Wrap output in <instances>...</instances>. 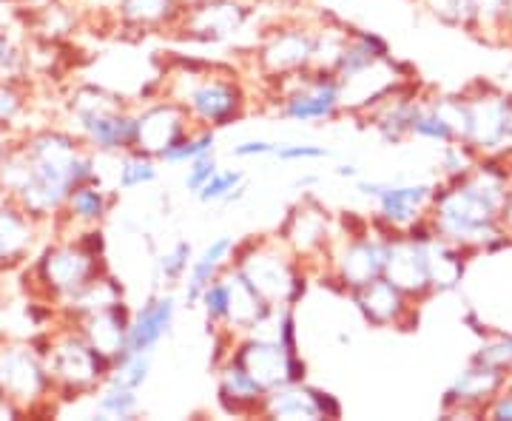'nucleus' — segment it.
I'll use <instances>...</instances> for the list:
<instances>
[{
    "mask_svg": "<svg viewBox=\"0 0 512 421\" xmlns=\"http://www.w3.org/2000/svg\"><path fill=\"white\" fill-rule=\"evenodd\" d=\"M512 197V157H478L476 168L436 183L430 225L436 237L473 254L510 248L504 208Z\"/></svg>",
    "mask_w": 512,
    "mask_h": 421,
    "instance_id": "obj_1",
    "label": "nucleus"
},
{
    "mask_svg": "<svg viewBox=\"0 0 512 421\" xmlns=\"http://www.w3.org/2000/svg\"><path fill=\"white\" fill-rule=\"evenodd\" d=\"M163 80V97L177 100L191 114L194 126L202 129H228L248 111V94L237 74L222 72L214 63L180 57Z\"/></svg>",
    "mask_w": 512,
    "mask_h": 421,
    "instance_id": "obj_2",
    "label": "nucleus"
},
{
    "mask_svg": "<svg viewBox=\"0 0 512 421\" xmlns=\"http://www.w3.org/2000/svg\"><path fill=\"white\" fill-rule=\"evenodd\" d=\"M46 367L55 382L60 402H77L94 396L109 382L114 359L100 353L69 319H57L52 325V348L46 353Z\"/></svg>",
    "mask_w": 512,
    "mask_h": 421,
    "instance_id": "obj_3",
    "label": "nucleus"
},
{
    "mask_svg": "<svg viewBox=\"0 0 512 421\" xmlns=\"http://www.w3.org/2000/svg\"><path fill=\"white\" fill-rule=\"evenodd\" d=\"M109 274L106 259L92 257L74 237H60L49 242L35 259H29V282L37 299L66 305L72 296L89 288L94 279Z\"/></svg>",
    "mask_w": 512,
    "mask_h": 421,
    "instance_id": "obj_4",
    "label": "nucleus"
},
{
    "mask_svg": "<svg viewBox=\"0 0 512 421\" xmlns=\"http://www.w3.org/2000/svg\"><path fill=\"white\" fill-rule=\"evenodd\" d=\"M0 393L18 404L23 416L52 407L57 399L55 382L49 376L46 359L32 348V342L0 333Z\"/></svg>",
    "mask_w": 512,
    "mask_h": 421,
    "instance_id": "obj_5",
    "label": "nucleus"
},
{
    "mask_svg": "<svg viewBox=\"0 0 512 421\" xmlns=\"http://www.w3.org/2000/svg\"><path fill=\"white\" fill-rule=\"evenodd\" d=\"M390 242L393 239L379 237L373 228L362 237H336L330 245L325 271H328V285L336 282V291L345 293L353 288H362L367 282L379 279L387 271V257H390Z\"/></svg>",
    "mask_w": 512,
    "mask_h": 421,
    "instance_id": "obj_6",
    "label": "nucleus"
},
{
    "mask_svg": "<svg viewBox=\"0 0 512 421\" xmlns=\"http://www.w3.org/2000/svg\"><path fill=\"white\" fill-rule=\"evenodd\" d=\"M276 237L282 239L296 257L313 268L316 259H328L330 245L336 239V220H333L328 208L319 202V197L308 191L288 211V217L282 220Z\"/></svg>",
    "mask_w": 512,
    "mask_h": 421,
    "instance_id": "obj_7",
    "label": "nucleus"
},
{
    "mask_svg": "<svg viewBox=\"0 0 512 421\" xmlns=\"http://www.w3.org/2000/svg\"><path fill=\"white\" fill-rule=\"evenodd\" d=\"M356 191L376 202V217L396 231H407L413 222L430 214L436 183H390V180H356Z\"/></svg>",
    "mask_w": 512,
    "mask_h": 421,
    "instance_id": "obj_8",
    "label": "nucleus"
},
{
    "mask_svg": "<svg viewBox=\"0 0 512 421\" xmlns=\"http://www.w3.org/2000/svg\"><path fill=\"white\" fill-rule=\"evenodd\" d=\"M348 299L370 328L416 330L419 325V302H413L387 276H379L362 288H353L348 291Z\"/></svg>",
    "mask_w": 512,
    "mask_h": 421,
    "instance_id": "obj_9",
    "label": "nucleus"
},
{
    "mask_svg": "<svg viewBox=\"0 0 512 421\" xmlns=\"http://www.w3.org/2000/svg\"><path fill=\"white\" fill-rule=\"evenodd\" d=\"M313 37L316 29L313 26H279L274 32H268L265 40L256 46V69L265 80H276V77H288V74L311 69L313 63Z\"/></svg>",
    "mask_w": 512,
    "mask_h": 421,
    "instance_id": "obj_10",
    "label": "nucleus"
},
{
    "mask_svg": "<svg viewBox=\"0 0 512 421\" xmlns=\"http://www.w3.org/2000/svg\"><path fill=\"white\" fill-rule=\"evenodd\" d=\"M69 129L77 131L83 143L97 154L120 157L131 148H137V109L120 106V109L72 114Z\"/></svg>",
    "mask_w": 512,
    "mask_h": 421,
    "instance_id": "obj_11",
    "label": "nucleus"
},
{
    "mask_svg": "<svg viewBox=\"0 0 512 421\" xmlns=\"http://www.w3.org/2000/svg\"><path fill=\"white\" fill-rule=\"evenodd\" d=\"M251 20V6L242 0H202L183 12L174 32L191 43H222L245 29Z\"/></svg>",
    "mask_w": 512,
    "mask_h": 421,
    "instance_id": "obj_12",
    "label": "nucleus"
},
{
    "mask_svg": "<svg viewBox=\"0 0 512 421\" xmlns=\"http://www.w3.org/2000/svg\"><path fill=\"white\" fill-rule=\"evenodd\" d=\"M228 362L242 367L265 393L288 385V376H285L288 350L279 345L276 336H265V333H245V336H237L234 339V348L228 353Z\"/></svg>",
    "mask_w": 512,
    "mask_h": 421,
    "instance_id": "obj_13",
    "label": "nucleus"
},
{
    "mask_svg": "<svg viewBox=\"0 0 512 421\" xmlns=\"http://www.w3.org/2000/svg\"><path fill=\"white\" fill-rule=\"evenodd\" d=\"M512 376H507L504 370H495L490 365L481 362H470L453 379V385L444 390L441 396V413L444 416H481L487 402L493 399L495 393L504 385H510Z\"/></svg>",
    "mask_w": 512,
    "mask_h": 421,
    "instance_id": "obj_14",
    "label": "nucleus"
},
{
    "mask_svg": "<svg viewBox=\"0 0 512 421\" xmlns=\"http://www.w3.org/2000/svg\"><path fill=\"white\" fill-rule=\"evenodd\" d=\"M174 319H177V296L174 293H151L146 305L131 313L126 348L117 356H123V353H151L154 356V350L163 345V339H168V333L174 328Z\"/></svg>",
    "mask_w": 512,
    "mask_h": 421,
    "instance_id": "obj_15",
    "label": "nucleus"
},
{
    "mask_svg": "<svg viewBox=\"0 0 512 421\" xmlns=\"http://www.w3.org/2000/svg\"><path fill=\"white\" fill-rule=\"evenodd\" d=\"M194 126L191 114L171 97L151 100L143 109H137V148L160 157L180 134Z\"/></svg>",
    "mask_w": 512,
    "mask_h": 421,
    "instance_id": "obj_16",
    "label": "nucleus"
},
{
    "mask_svg": "<svg viewBox=\"0 0 512 421\" xmlns=\"http://www.w3.org/2000/svg\"><path fill=\"white\" fill-rule=\"evenodd\" d=\"M430 245V242H427ZM427 245L413 242V239L402 234L390 242V257H387V271L384 276L390 282H396L413 302H427L433 293L430 285V259H427Z\"/></svg>",
    "mask_w": 512,
    "mask_h": 421,
    "instance_id": "obj_17",
    "label": "nucleus"
},
{
    "mask_svg": "<svg viewBox=\"0 0 512 421\" xmlns=\"http://www.w3.org/2000/svg\"><path fill=\"white\" fill-rule=\"evenodd\" d=\"M40 228V222L0 191V271H15L32 259Z\"/></svg>",
    "mask_w": 512,
    "mask_h": 421,
    "instance_id": "obj_18",
    "label": "nucleus"
},
{
    "mask_svg": "<svg viewBox=\"0 0 512 421\" xmlns=\"http://www.w3.org/2000/svg\"><path fill=\"white\" fill-rule=\"evenodd\" d=\"M120 191H106L100 183L77 185L72 194L66 197L63 211L57 214V234L60 237H72L74 228H92V225H103L109 220L111 208L117 202Z\"/></svg>",
    "mask_w": 512,
    "mask_h": 421,
    "instance_id": "obj_19",
    "label": "nucleus"
},
{
    "mask_svg": "<svg viewBox=\"0 0 512 421\" xmlns=\"http://www.w3.org/2000/svg\"><path fill=\"white\" fill-rule=\"evenodd\" d=\"M180 0H117V20L131 32H174L183 20Z\"/></svg>",
    "mask_w": 512,
    "mask_h": 421,
    "instance_id": "obj_20",
    "label": "nucleus"
},
{
    "mask_svg": "<svg viewBox=\"0 0 512 421\" xmlns=\"http://www.w3.org/2000/svg\"><path fill=\"white\" fill-rule=\"evenodd\" d=\"M217 402L228 413V416H259L262 413V402H265V390L256 385L254 379L237 367L234 362H222L217 367Z\"/></svg>",
    "mask_w": 512,
    "mask_h": 421,
    "instance_id": "obj_21",
    "label": "nucleus"
},
{
    "mask_svg": "<svg viewBox=\"0 0 512 421\" xmlns=\"http://www.w3.org/2000/svg\"><path fill=\"white\" fill-rule=\"evenodd\" d=\"M131 313L134 311L128 308L126 299H120V302H114L106 311H97L92 313V316L77 319L74 325H77V330L92 342L94 348L114 359L120 350L126 348V333L128 325H131Z\"/></svg>",
    "mask_w": 512,
    "mask_h": 421,
    "instance_id": "obj_22",
    "label": "nucleus"
},
{
    "mask_svg": "<svg viewBox=\"0 0 512 421\" xmlns=\"http://www.w3.org/2000/svg\"><path fill=\"white\" fill-rule=\"evenodd\" d=\"M234 245H237V239L231 237V234H220V237L211 239V242L202 248L200 257H194L191 268H188V276H185V305H188V308H197L202 288H205L211 279H217L220 274H225V268L231 265Z\"/></svg>",
    "mask_w": 512,
    "mask_h": 421,
    "instance_id": "obj_23",
    "label": "nucleus"
},
{
    "mask_svg": "<svg viewBox=\"0 0 512 421\" xmlns=\"http://www.w3.org/2000/svg\"><path fill=\"white\" fill-rule=\"evenodd\" d=\"M467 251H461L456 245L433 239L427 245V259H430V285L433 293H453L464 285L467 276Z\"/></svg>",
    "mask_w": 512,
    "mask_h": 421,
    "instance_id": "obj_24",
    "label": "nucleus"
},
{
    "mask_svg": "<svg viewBox=\"0 0 512 421\" xmlns=\"http://www.w3.org/2000/svg\"><path fill=\"white\" fill-rule=\"evenodd\" d=\"M410 140H424V143H436V146H447V143L458 140L456 126L441 111L436 97H427V94L419 97L416 111L410 117Z\"/></svg>",
    "mask_w": 512,
    "mask_h": 421,
    "instance_id": "obj_25",
    "label": "nucleus"
},
{
    "mask_svg": "<svg viewBox=\"0 0 512 421\" xmlns=\"http://www.w3.org/2000/svg\"><path fill=\"white\" fill-rule=\"evenodd\" d=\"M259 416L285 421H316L319 419V410H316L311 390H308V382H305V385H282L271 390L265 396V402H262V413Z\"/></svg>",
    "mask_w": 512,
    "mask_h": 421,
    "instance_id": "obj_26",
    "label": "nucleus"
},
{
    "mask_svg": "<svg viewBox=\"0 0 512 421\" xmlns=\"http://www.w3.org/2000/svg\"><path fill=\"white\" fill-rule=\"evenodd\" d=\"M214 151H217V131L191 126L171 146L165 148L157 160L163 165H188L191 160L202 157V154H214Z\"/></svg>",
    "mask_w": 512,
    "mask_h": 421,
    "instance_id": "obj_27",
    "label": "nucleus"
},
{
    "mask_svg": "<svg viewBox=\"0 0 512 421\" xmlns=\"http://www.w3.org/2000/svg\"><path fill=\"white\" fill-rule=\"evenodd\" d=\"M160 177V160L154 154H148L143 148H131L126 154H120L117 165V191H134L143 185L157 183Z\"/></svg>",
    "mask_w": 512,
    "mask_h": 421,
    "instance_id": "obj_28",
    "label": "nucleus"
},
{
    "mask_svg": "<svg viewBox=\"0 0 512 421\" xmlns=\"http://www.w3.org/2000/svg\"><path fill=\"white\" fill-rule=\"evenodd\" d=\"M248 194L245 171L242 168H217L214 177L197 191V200L202 205H217V202H239Z\"/></svg>",
    "mask_w": 512,
    "mask_h": 421,
    "instance_id": "obj_29",
    "label": "nucleus"
},
{
    "mask_svg": "<svg viewBox=\"0 0 512 421\" xmlns=\"http://www.w3.org/2000/svg\"><path fill=\"white\" fill-rule=\"evenodd\" d=\"M197 308H202V313H205L208 330L217 333L228 325V316H231V282H228V276L220 274L202 288Z\"/></svg>",
    "mask_w": 512,
    "mask_h": 421,
    "instance_id": "obj_30",
    "label": "nucleus"
},
{
    "mask_svg": "<svg viewBox=\"0 0 512 421\" xmlns=\"http://www.w3.org/2000/svg\"><path fill=\"white\" fill-rule=\"evenodd\" d=\"M140 390L103 385L94 396V416L100 419H134L140 413Z\"/></svg>",
    "mask_w": 512,
    "mask_h": 421,
    "instance_id": "obj_31",
    "label": "nucleus"
},
{
    "mask_svg": "<svg viewBox=\"0 0 512 421\" xmlns=\"http://www.w3.org/2000/svg\"><path fill=\"white\" fill-rule=\"evenodd\" d=\"M151 373V353H123L114 359L106 385L126 387V390H143Z\"/></svg>",
    "mask_w": 512,
    "mask_h": 421,
    "instance_id": "obj_32",
    "label": "nucleus"
},
{
    "mask_svg": "<svg viewBox=\"0 0 512 421\" xmlns=\"http://www.w3.org/2000/svg\"><path fill=\"white\" fill-rule=\"evenodd\" d=\"M470 362H481V365H490L512 376V330L495 328L487 339H481V345L470 356Z\"/></svg>",
    "mask_w": 512,
    "mask_h": 421,
    "instance_id": "obj_33",
    "label": "nucleus"
},
{
    "mask_svg": "<svg viewBox=\"0 0 512 421\" xmlns=\"http://www.w3.org/2000/svg\"><path fill=\"white\" fill-rule=\"evenodd\" d=\"M191 262H194V245L188 239H180L165 251L163 257L157 259V279L168 288H174V285L185 282Z\"/></svg>",
    "mask_w": 512,
    "mask_h": 421,
    "instance_id": "obj_34",
    "label": "nucleus"
},
{
    "mask_svg": "<svg viewBox=\"0 0 512 421\" xmlns=\"http://www.w3.org/2000/svg\"><path fill=\"white\" fill-rule=\"evenodd\" d=\"M29 109V83L0 80V131H12Z\"/></svg>",
    "mask_w": 512,
    "mask_h": 421,
    "instance_id": "obj_35",
    "label": "nucleus"
},
{
    "mask_svg": "<svg viewBox=\"0 0 512 421\" xmlns=\"http://www.w3.org/2000/svg\"><path fill=\"white\" fill-rule=\"evenodd\" d=\"M478 151L464 140H453L447 146H441V174L444 180H456L461 174H467L470 168H476Z\"/></svg>",
    "mask_w": 512,
    "mask_h": 421,
    "instance_id": "obj_36",
    "label": "nucleus"
},
{
    "mask_svg": "<svg viewBox=\"0 0 512 421\" xmlns=\"http://www.w3.org/2000/svg\"><path fill=\"white\" fill-rule=\"evenodd\" d=\"M217 168H220L217 151H214V154H202V157H197V160H191L188 168H185V177H183L185 191L197 197V191H200L202 185L214 177V171H217Z\"/></svg>",
    "mask_w": 512,
    "mask_h": 421,
    "instance_id": "obj_37",
    "label": "nucleus"
},
{
    "mask_svg": "<svg viewBox=\"0 0 512 421\" xmlns=\"http://www.w3.org/2000/svg\"><path fill=\"white\" fill-rule=\"evenodd\" d=\"M274 157L279 163H305V160H328L330 151L313 143H276Z\"/></svg>",
    "mask_w": 512,
    "mask_h": 421,
    "instance_id": "obj_38",
    "label": "nucleus"
},
{
    "mask_svg": "<svg viewBox=\"0 0 512 421\" xmlns=\"http://www.w3.org/2000/svg\"><path fill=\"white\" fill-rule=\"evenodd\" d=\"M308 390H311L313 404L319 410V419H342L345 416V407L339 402V396H333L330 390L316 385H308Z\"/></svg>",
    "mask_w": 512,
    "mask_h": 421,
    "instance_id": "obj_39",
    "label": "nucleus"
},
{
    "mask_svg": "<svg viewBox=\"0 0 512 421\" xmlns=\"http://www.w3.org/2000/svg\"><path fill=\"white\" fill-rule=\"evenodd\" d=\"M274 151V140L254 137V140H242V143H237V146L231 148V157H237V160H254V157H274Z\"/></svg>",
    "mask_w": 512,
    "mask_h": 421,
    "instance_id": "obj_40",
    "label": "nucleus"
},
{
    "mask_svg": "<svg viewBox=\"0 0 512 421\" xmlns=\"http://www.w3.org/2000/svg\"><path fill=\"white\" fill-rule=\"evenodd\" d=\"M481 416H487V419H495V421H512V387L510 385L501 387L493 399L487 402V407H484V413H481Z\"/></svg>",
    "mask_w": 512,
    "mask_h": 421,
    "instance_id": "obj_41",
    "label": "nucleus"
},
{
    "mask_svg": "<svg viewBox=\"0 0 512 421\" xmlns=\"http://www.w3.org/2000/svg\"><path fill=\"white\" fill-rule=\"evenodd\" d=\"M285 376H288V385H305L308 382V362L302 359V353H288Z\"/></svg>",
    "mask_w": 512,
    "mask_h": 421,
    "instance_id": "obj_42",
    "label": "nucleus"
},
{
    "mask_svg": "<svg viewBox=\"0 0 512 421\" xmlns=\"http://www.w3.org/2000/svg\"><path fill=\"white\" fill-rule=\"evenodd\" d=\"M464 325L473 330L478 339H487V336H490V333L495 330L493 325H487L484 313L478 311V308H467V311H464Z\"/></svg>",
    "mask_w": 512,
    "mask_h": 421,
    "instance_id": "obj_43",
    "label": "nucleus"
},
{
    "mask_svg": "<svg viewBox=\"0 0 512 421\" xmlns=\"http://www.w3.org/2000/svg\"><path fill=\"white\" fill-rule=\"evenodd\" d=\"M20 416H23V410H20L18 404L0 393V419H20Z\"/></svg>",
    "mask_w": 512,
    "mask_h": 421,
    "instance_id": "obj_44",
    "label": "nucleus"
},
{
    "mask_svg": "<svg viewBox=\"0 0 512 421\" xmlns=\"http://www.w3.org/2000/svg\"><path fill=\"white\" fill-rule=\"evenodd\" d=\"M333 174H336V177H345V180H359V177H362V171H359V165L356 163H339L333 168Z\"/></svg>",
    "mask_w": 512,
    "mask_h": 421,
    "instance_id": "obj_45",
    "label": "nucleus"
},
{
    "mask_svg": "<svg viewBox=\"0 0 512 421\" xmlns=\"http://www.w3.org/2000/svg\"><path fill=\"white\" fill-rule=\"evenodd\" d=\"M322 183V177L319 174H305V177H299V180H293V188H302V191H311L316 185Z\"/></svg>",
    "mask_w": 512,
    "mask_h": 421,
    "instance_id": "obj_46",
    "label": "nucleus"
},
{
    "mask_svg": "<svg viewBox=\"0 0 512 421\" xmlns=\"http://www.w3.org/2000/svg\"><path fill=\"white\" fill-rule=\"evenodd\" d=\"M180 3H183L185 9H188V6H194V3H202V0H180Z\"/></svg>",
    "mask_w": 512,
    "mask_h": 421,
    "instance_id": "obj_47",
    "label": "nucleus"
},
{
    "mask_svg": "<svg viewBox=\"0 0 512 421\" xmlns=\"http://www.w3.org/2000/svg\"><path fill=\"white\" fill-rule=\"evenodd\" d=\"M302 3H308V0H302Z\"/></svg>",
    "mask_w": 512,
    "mask_h": 421,
    "instance_id": "obj_48",
    "label": "nucleus"
}]
</instances>
